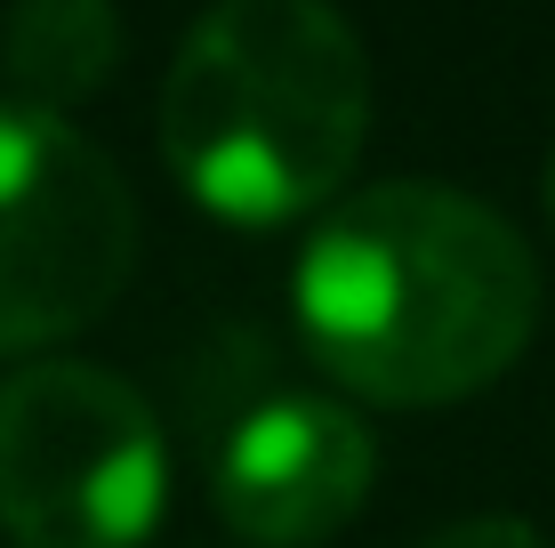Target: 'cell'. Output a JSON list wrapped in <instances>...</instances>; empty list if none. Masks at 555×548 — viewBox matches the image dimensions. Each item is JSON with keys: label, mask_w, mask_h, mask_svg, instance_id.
Wrapping results in <instances>:
<instances>
[{"label": "cell", "mask_w": 555, "mask_h": 548, "mask_svg": "<svg viewBox=\"0 0 555 548\" xmlns=\"http://www.w3.org/2000/svg\"><path fill=\"white\" fill-rule=\"evenodd\" d=\"M291 307L338 387L371 404H459L524 355L540 267L491 202L403 178L322 211Z\"/></svg>", "instance_id": "6da1fadb"}, {"label": "cell", "mask_w": 555, "mask_h": 548, "mask_svg": "<svg viewBox=\"0 0 555 548\" xmlns=\"http://www.w3.org/2000/svg\"><path fill=\"white\" fill-rule=\"evenodd\" d=\"M371 138V56L331 0H218L162 89V154L225 226L331 211Z\"/></svg>", "instance_id": "7a4b0ae2"}, {"label": "cell", "mask_w": 555, "mask_h": 548, "mask_svg": "<svg viewBox=\"0 0 555 548\" xmlns=\"http://www.w3.org/2000/svg\"><path fill=\"white\" fill-rule=\"evenodd\" d=\"M169 500L153 404L98 364L0 380V533L16 548H138Z\"/></svg>", "instance_id": "3957f363"}, {"label": "cell", "mask_w": 555, "mask_h": 548, "mask_svg": "<svg viewBox=\"0 0 555 548\" xmlns=\"http://www.w3.org/2000/svg\"><path fill=\"white\" fill-rule=\"evenodd\" d=\"M138 202L98 138L0 98V355L56 347L121 298Z\"/></svg>", "instance_id": "277c9868"}, {"label": "cell", "mask_w": 555, "mask_h": 548, "mask_svg": "<svg viewBox=\"0 0 555 548\" xmlns=\"http://www.w3.org/2000/svg\"><path fill=\"white\" fill-rule=\"evenodd\" d=\"M378 451L371 428L331 395H274V404L242 411L225 436L209 493L234 540L250 548H322L354 524L371 500Z\"/></svg>", "instance_id": "5b68a950"}, {"label": "cell", "mask_w": 555, "mask_h": 548, "mask_svg": "<svg viewBox=\"0 0 555 548\" xmlns=\"http://www.w3.org/2000/svg\"><path fill=\"white\" fill-rule=\"evenodd\" d=\"M9 89L41 113H65L81 98H98L121 65V25L105 0H16L9 41H0Z\"/></svg>", "instance_id": "8992f818"}, {"label": "cell", "mask_w": 555, "mask_h": 548, "mask_svg": "<svg viewBox=\"0 0 555 548\" xmlns=\"http://www.w3.org/2000/svg\"><path fill=\"white\" fill-rule=\"evenodd\" d=\"M427 548H547V540L531 533L524 517H467V524H451V533H435Z\"/></svg>", "instance_id": "52a82bcc"}, {"label": "cell", "mask_w": 555, "mask_h": 548, "mask_svg": "<svg viewBox=\"0 0 555 548\" xmlns=\"http://www.w3.org/2000/svg\"><path fill=\"white\" fill-rule=\"evenodd\" d=\"M547 218H555V169H547Z\"/></svg>", "instance_id": "ba28073f"}]
</instances>
